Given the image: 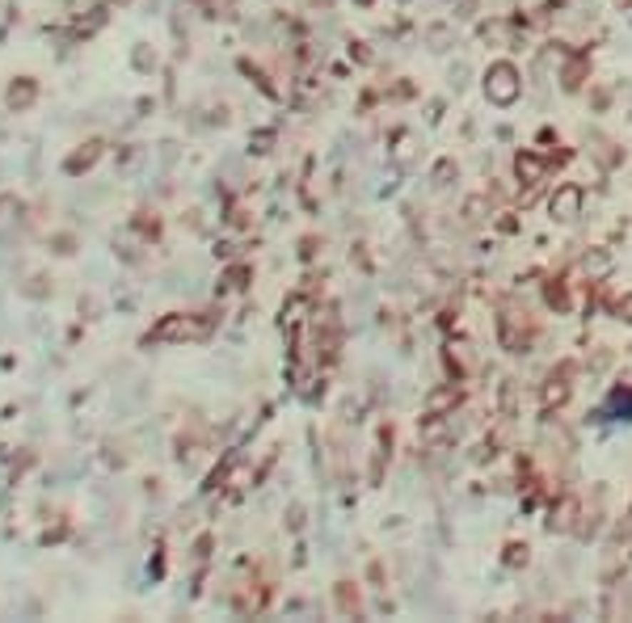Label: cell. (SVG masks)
<instances>
[{"mask_svg":"<svg viewBox=\"0 0 632 623\" xmlns=\"http://www.w3.org/2000/svg\"><path fill=\"white\" fill-rule=\"evenodd\" d=\"M574 518H578V501H574V497H565V501H561V510H552L548 531H569V527H574Z\"/></svg>","mask_w":632,"mask_h":623,"instance_id":"3","label":"cell"},{"mask_svg":"<svg viewBox=\"0 0 632 623\" xmlns=\"http://www.w3.org/2000/svg\"><path fill=\"white\" fill-rule=\"evenodd\" d=\"M578 207H582V190H578V185H565V190L552 198V215H556V220H574Z\"/></svg>","mask_w":632,"mask_h":623,"instance_id":"2","label":"cell"},{"mask_svg":"<svg viewBox=\"0 0 632 623\" xmlns=\"http://www.w3.org/2000/svg\"><path fill=\"white\" fill-rule=\"evenodd\" d=\"M565 396H569V388H565L561 379H552V383L544 388V404H561V401H565Z\"/></svg>","mask_w":632,"mask_h":623,"instance_id":"5","label":"cell"},{"mask_svg":"<svg viewBox=\"0 0 632 623\" xmlns=\"http://www.w3.org/2000/svg\"><path fill=\"white\" fill-rule=\"evenodd\" d=\"M620 316H624V320H632V295H628V299H620Z\"/></svg>","mask_w":632,"mask_h":623,"instance_id":"6","label":"cell"},{"mask_svg":"<svg viewBox=\"0 0 632 623\" xmlns=\"http://www.w3.org/2000/svg\"><path fill=\"white\" fill-rule=\"evenodd\" d=\"M514 169H519V177H523V181H540V173H544V165L536 160V156H519V165H514Z\"/></svg>","mask_w":632,"mask_h":623,"instance_id":"4","label":"cell"},{"mask_svg":"<svg viewBox=\"0 0 632 623\" xmlns=\"http://www.w3.org/2000/svg\"><path fill=\"white\" fill-rule=\"evenodd\" d=\"M485 93H489V101H497V105H510L519 97V72L510 63H494L489 76H485Z\"/></svg>","mask_w":632,"mask_h":623,"instance_id":"1","label":"cell"}]
</instances>
